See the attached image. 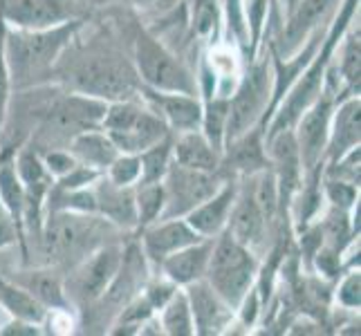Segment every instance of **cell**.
Returning a JSON list of instances; mask_svg holds the SVG:
<instances>
[{"instance_id": "1", "label": "cell", "mask_w": 361, "mask_h": 336, "mask_svg": "<svg viewBox=\"0 0 361 336\" xmlns=\"http://www.w3.org/2000/svg\"><path fill=\"white\" fill-rule=\"evenodd\" d=\"M113 229L115 224H110L99 213L49 211L41 227L43 254L49 265L72 269L94 249L106 244V235L113 233Z\"/></svg>"}, {"instance_id": "2", "label": "cell", "mask_w": 361, "mask_h": 336, "mask_svg": "<svg viewBox=\"0 0 361 336\" xmlns=\"http://www.w3.org/2000/svg\"><path fill=\"white\" fill-rule=\"evenodd\" d=\"M68 83L72 92L113 104L142 97V81L135 66L110 49H92L79 54L68 66Z\"/></svg>"}, {"instance_id": "3", "label": "cell", "mask_w": 361, "mask_h": 336, "mask_svg": "<svg viewBox=\"0 0 361 336\" xmlns=\"http://www.w3.org/2000/svg\"><path fill=\"white\" fill-rule=\"evenodd\" d=\"M81 20H70L49 30H14L5 27V63L16 85H27L34 77L49 72L79 30Z\"/></svg>"}, {"instance_id": "4", "label": "cell", "mask_w": 361, "mask_h": 336, "mask_svg": "<svg viewBox=\"0 0 361 336\" xmlns=\"http://www.w3.org/2000/svg\"><path fill=\"white\" fill-rule=\"evenodd\" d=\"M258 263L252 249L233 240L227 231L214 238L204 280L231 309H240L243 298L252 290Z\"/></svg>"}, {"instance_id": "5", "label": "cell", "mask_w": 361, "mask_h": 336, "mask_svg": "<svg viewBox=\"0 0 361 336\" xmlns=\"http://www.w3.org/2000/svg\"><path fill=\"white\" fill-rule=\"evenodd\" d=\"M102 130H106L115 142L117 151L126 155H140L171 135L164 119L153 108L140 106L137 99L108 104L102 119Z\"/></svg>"}, {"instance_id": "6", "label": "cell", "mask_w": 361, "mask_h": 336, "mask_svg": "<svg viewBox=\"0 0 361 336\" xmlns=\"http://www.w3.org/2000/svg\"><path fill=\"white\" fill-rule=\"evenodd\" d=\"M274 92V70L269 58H263L249 68L243 81L235 88V94L229 99V117L225 144L235 137L245 135L254 126H263L267 117V108Z\"/></svg>"}, {"instance_id": "7", "label": "cell", "mask_w": 361, "mask_h": 336, "mask_svg": "<svg viewBox=\"0 0 361 336\" xmlns=\"http://www.w3.org/2000/svg\"><path fill=\"white\" fill-rule=\"evenodd\" d=\"M133 66L144 88L159 92L195 94V81L180 61L173 56L159 41L142 34L135 41Z\"/></svg>"}, {"instance_id": "8", "label": "cell", "mask_w": 361, "mask_h": 336, "mask_svg": "<svg viewBox=\"0 0 361 336\" xmlns=\"http://www.w3.org/2000/svg\"><path fill=\"white\" fill-rule=\"evenodd\" d=\"M220 184L222 182L218 173L186 168L171 161L166 175L161 178V186H164V211H161V218H184L197 204H202L207 197L214 195L220 189Z\"/></svg>"}, {"instance_id": "9", "label": "cell", "mask_w": 361, "mask_h": 336, "mask_svg": "<svg viewBox=\"0 0 361 336\" xmlns=\"http://www.w3.org/2000/svg\"><path fill=\"white\" fill-rule=\"evenodd\" d=\"M119 263L121 251L117 244H102L99 249H94L92 254H88L81 263L70 269L66 296H70L79 305L97 303L102 294L108 290L110 280L115 278Z\"/></svg>"}, {"instance_id": "10", "label": "cell", "mask_w": 361, "mask_h": 336, "mask_svg": "<svg viewBox=\"0 0 361 336\" xmlns=\"http://www.w3.org/2000/svg\"><path fill=\"white\" fill-rule=\"evenodd\" d=\"M79 0H0V20L14 30H49L79 20Z\"/></svg>"}, {"instance_id": "11", "label": "cell", "mask_w": 361, "mask_h": 336, "mask_svg": "<svg viewBox=\"0 0 361 336\" xmlns=\"http://www.w3.org/2000/svg\"><path fill=\"white\" fill-rule=\"evenodd\" d=\"M332 110H334V94L321 88L319 97L303 110V115L294 123L296 130L292 132L298 146V155H301L303 170H312L321 164H326L323 155H326Z\"/></svg>"}, {"instance_id": "12", "label": "cell", "mask_w": 361, "mask_h": 336, "mask_svg": "<svg viewBox=\"0 0 361 336\" xmlns=\"http://www.w3.org/2000/svg\"><path fill=\"white\" fill-rule=\"evenodd\" d=\"M186 301L191 307V318H193V334H220L225 328H229V323L233 321V312L218 292L202 278L186 285Z\"/></svg>"}, {"instance_id": "13", "label": "cell", "mask_w": 361, "mask_h": 336, "mask_svg": "<svg viewBox=\"0 0 361 336\" xmlns=\"http://www.w3.org/2000/svg\"><path fill=\"white\" fill-rule=\"evenodd\" d=\"M197 240H202V235L184 218H159L144 227L142 247H144V256L159 267V263L166 256Z\"/></svg>"}, {"instance_id": "14", "label": "cell", "mask_w": 361, "mask_h": 336, "mask_svg": "<svg viewBox=\"0 0 361 336\" xmlns=\"http://www.w3.org/2000/svg\"><path fill=\"white\" fill-rule=\"evenodd\" d=\"M334 0H296L294 7L288 11L283 36H281V52H274L276 56L296 54L305 45L310 34L319 30L321 20L328 16Z\"/></svg>"}, {"instance_id": "15", "label": "cell", "mask_w": 361, "mask_h": 336, "mask_svg": "<svg viewBox=\"0 0 361 336\" xmlns=\"http://www.w3.org/2000/svg\"><path fill=\"white\" fill-rule=\"evenodd\" d=\"M142 97L148 101L157 115L164 119L169 130L186 132L200 128L202 121V104L195 94L182 92H159L142 85Z\"/></svg>"}, {"instance_id": "16", "label": "cell", "mask_w": 361, "mask_h": 336, "mask_svg": "<svg viewBox=\"0 0 361 336\" xmlns=\"http://www.w3.org/2000/svg\"><path fill=\"white\" fill-rule=\"evenodd\" d=\"M359 117H361L359 94H350L345 101H341L332 110L326 155H323V161H326V164L341 159L348 151H353V148L359 146V139H361Z\"/></svg>"}, {"instance_id": "17", "label": "cell", "mask_w": 361, "mask_h": 336, "mask_svg": "<svg viewBox=\"0 0 361 336\" xmlns=\"http://www.w3.org/2000/svg\"><path fill=\"white\" fill-rule=\"evenodd\" d=\"M235 195H238V186L233 182H222L220 189L211 197H207L202 204H197L191 213H186L184 220L189 222L202 238H218V235L227 229Z\"/></svg>"}, {"instance_id": "18", "label": "cell", "mask_w": 361, "mask_h": 336, "mask_svg": "<svg viewBox=\"0 0 361 336\" xmlns=\"http://www.w3.org/2000/svg\"><path fill=\"white\" fill-rule=\"evenodd\" d=\"M94 204L97 213L106 218L110 224L119 229L137 227V209H135V189L133 186H119L110 182L106 175L94 180Z\"/></svg>"}, {"instance_id": "19", "label": "cell", "mask_w": 361, "mask_h": 336, "mask_svg": "<svg viewBox=\"0 0 361 336\" xmlns=\"http://www.w3.org/2000/svg\"><path fill=\"white\" fill-rule=\"evenodd\" d=\"M267 213L260 209L258 200L254 197L252 189H243L235 195V202L231 209V216L227 222V233L233 240H238L245 247H256L265 235V227H267Z\"/></svg>"}, {"instance_id": "20", "label": "cell", "mask_w": 361, "mask_h": 336, "mask_svg": "<svg viewBox=\"0 0 361 336\" xmlns=\"http://www.w3.org/2000/svg\"><path fill=\"white\" fill-rule=\"evenodd\" d=\"M211 247H214V238H202L189 247H182L161 260L159 269L178 287H186L189 282L202 280L209 265Z\"/></svg>"}, {"instance_id": "21", "label": "cell", "mask_w": 361, "mask_h": 336, "mask_svg": "<svg viewBox=\"0 0 361 336\" xmlns=\"http://www.w3.org/2000/svg\"><path fill=\"white\" fill-rule=\"evenodd\" d=\"M68 151L74 159H77V164L102 173V175L119 155L115 142L110 139L108 132L102 128H90V130L79 132L68 144Z\"/></svg>"}, {"instance_id": "22", "label": "cell", "mask_w": 361, "mask_h": 336, "mask_svg": "<svg viewBox=\"0 0 361 336\" xmlns=\"http://www.w3.org/2000/svg\"><path fill=\"white\" fill-rule=\"evenodd\" d=\"M222 159L225 164H231L229 168L243 175H254V173L267 168V155H265V135L263 126H254L245 135L235 137L229 144H225Z\"/></svg>"}, {"instance_id": "23", "label": "cell", "mask_w": 361, "mask_h": 336, "mask_svg": "<svg viewBox=\"0 0 361 336\" xmlns=\"http://www.w3.org/2000/svg\"><path fill=\"white\" fill-rule=\"evenodd\" d=\"M173 161L186 168L218 173L222 166V153H218L200 128L178 132V139L173 142Z\"/></svg>"}, {"instance_id": "24", "label": "cell", "mask_w": 361, "mask_h": 336, "mask_svg": "<svg viewBox=\"0 0 361 336\" xmlns=\"http://www.w3.org/2000/svg\"><path fill=\"white\" fill-rule=\"evenodd\" d=\"M16 285L27 292L34 301H39L45 309H68L70 305L66 287L61 285L54 271H45V269L23 271L16 278Z\"/></svg>"}, {"instance_id": "25", "label": "cell", "mask_w": 361, "mask_h": 336, "mask_svg": "<svg viewBox=\"0 0 361 336\" xmlns=\"http://www.w3.org/2000/svg\"><path fill=\"white\" fill-rule=\"evenodd\" d=\"M0 305H3L14 318L30 321V323H36V325L45 318V312H47V309L39 301H34L23 287H18L16 282H9L5 278H0Z\"/></svg>"}, {"instance_id": "26", "label": "cell", "mask_w": 361, "mask_h": 336, "mask_svg": "<svg viewBox=\"0 0 361 336\" xmlns=\"http://www.w3.org/2000/svg\"><path fill=\"white\" fill-rule=\"evenodd\" d=\"M227 117H229V99L225 97H209L202 106L200 130L209 139V144L218 153L225 151V135H227Z\"/></svg>"}, {"instance_id": "27", "label": "cell", "mask_w": 361, "mask_h": 336, "mask_svg": "<svg viewBox=\"0 0 361 336\" xmlns=\"http://www.w3.org/2000/svg\"><path fill=\"white\" fill-rule=\"evenodd\" d=\"M159 328L164 334L171 336H191L193 334V318L191 307L186 301V294L176 290L169 301L161 305V321Z\"/></svg>"}, {"instance_id": "28", "label": "cell", "mask_w": 361, "mask_h": 336, "mask_svg": "<svg viewBox=\"0 0 361 336\" xmlns=\"http://www.w3.org/2000/svg\"><path fill=\"white\" fill-rule=\"evenodd\" d=\"M171 161H173V139L169 135L161 142L153 144L151 148H146L144 153H140V180H137V184L161 182Z\"/></svg>"}, {"instance_id": "29", "label": "cell", "mask_w": 361, "mask_h": 336, "mask_svg": "<svg viewBox=\"0 0 361 336\" xmlns=\"http://www.w3.org/2000/svg\"><path fill=\"white\" fill-rule=\"evenodd\" d=\"M135 209H137V227H146L161 218L164 211V186L161 182L137 184L135 189Z\"/></svg>"}, {"instance_id": "30", "label": "cell", "mask_w": 361, "mask_h": 336, "mask_svg": "<svg viewBox=\"0 0 361 336\" xmlns=\"http://www.w3.org/2000/svg\"><path fill=\"white\" fill-rule=\"evenodd\" d=\"M337 72H341V79L345 81L350 94H359V81H361V43H359V27L350 30L343 36L341 56H339Z\"/></svg>"}, {"instance_id": "31", "label": "cell", "mask_w": 361, "mask_h": 336, "mask_svg": "<svg viewBox=\"0 0 361 336\" xmlns=\"http://www.w3.org/2000/svg\"><path fill=\"white\" fill-rule=\"evenodd\" d=\"M0 200L7 206V211L18 222H23V211H25V189L16 175L14 164H3L0 166Z\"/></svg>"}, {"instance_id": "32", "label": "cell", "mask_w": 361, "mask_h": 336, "mask_svg": "<svg viewBox=\"0 0 361 336\" xmlns=\"http://www.w3.org/2000/svg\"><path fill=\"white\" fill-rule=\"evenodd\" d=\"M104 175L119 186H135L137 180H140V155L119 153L117 159L108 166Z\"/></svg>"}, {"instance_id": "33", "label": "cell", "mask_w": 361, "mask_h": 336, "mask_svg": "<svg viewBox=\"0 0 361 336\" xmlns=\"http://www.w3.org/2000/svg\"><path fill=\"white\" fill-rule=\"evenodd\" d=\"M357 191H359V186L350 182L326 178V195L334 209H343V211L353 209L357 202Z\"/></svg>"}, {"instance_id": "34", "label": "cell", "mask_w": 361, "mask_h": 336, "mask_svg": "<svg viewBox=\"0 0 361 336\" xmlns=\"http://www.w3.org/2000/svg\"><path fill=\"white\" fill-rule=\"evenodd\" d=\"M41 159H43V164H45L49 175L56 178V180L68 175V173L77 166V159L70 155L68 148H54V151H47L41 155Z\"/></svg>"}, {"instance_id": "35", "label": "cell", "mask_w": 361, "mask_h": 336, "mask_svg": "<svg viewBox=\"0 0 361 336\" xmlns=\"http://www.w3.org/2000/svg\"><path fill=\"white\" fill-rule=\"evenodd\" d=\"M361 276H359V271H350L348 276L341 280L339 285V303L343 307H350V309H359V303H361Z\"/></svg>"}, {"instance_id": "36", "label": "cell", "mask_w": 361, "mask_h": 336, "mask_svg": "<svg viewBox=\"0 0 361 336\" xmlns=\"http://www.w3.org/2000/svg\"><path fill=\"white\" fill-rule=\"evenodd\" d=\"M18 222L11 218L7 206L0 200V249H5L9 244H14L18 240Z\"/></svg>"}, {"instance_id": "37", "label": "cell", "mask_w": 361, "mask_h": 336, "mask_svg": "<svg viewBox=\"0 0 361 336\" xmlns=\"http://www.w3.org/2000/svg\"><path fill=\"white\" fill-rule=\"evenodd\" d=\"M3 39H5V25L0 20V126H3L5 106H7V88H9V72H7V63H5Z\"/></svg>"}, {"instance_id": "38", "label": "cell", "mask_w": 361, "mask_h": 336, "mask_svg": "<svg viewBox=\"0 0 361 336\" xmlns=\"http://www.w3.org/2000/svg\"><path fill=\"white\" fill-rule=\"evenodd\" d=\"M3 334H39L36 330V323H30V321H20V318H14V323H9V325L3 330Z\"/></svg>"}, {"instance_id": "39", "label": "cell", "mask_w": 361, "mask_h": 336, "mask_svg": "<svg viewBox=\"0 0 361 336\" xmlns=\"http://www.w3.org/2000/svg\"><path fill=\"white\" fill-rule=\"evenodd\" d=\"M294 3H296V0H288V11H290V9L294 7Z\"/></svg>"}, {"instance_id": "40", "label": "cell", "mask_w": 361, "mask_h": 336, "mask_svg": "<svg viewBox=\"0 0 361 336\" xmlns=\"http://www.w3.org/2000/svg\"><path fill=\"white\" fill-rule=\"evenodd\" d=\"M79 3H81V0H79Z\"/></svg>"}]
</instances>
